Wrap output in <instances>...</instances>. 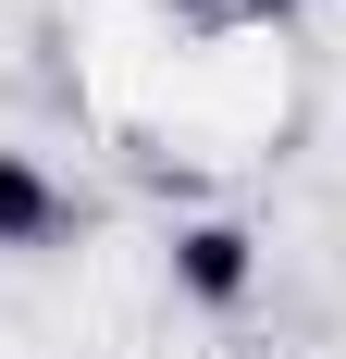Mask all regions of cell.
I'll use <instances>...</instances> for the list:
<instances>
[{"label":"cell","instance_id":"6da1fadb","mask_svg":"<svg viewBox=\"0 0 346 359\" xmlns=\"http://www.w3.org/2000/svg\"><path fill=\"white\" fill-rule=\"evenodd\" d=\"M50 236H62V198H50V174L0 149V248H50Z\"/></svg>","mask_w":346,"mask_h":359},{"label":"cell","instance_id":"7a4b0ae2","mask_svg":"<svg viewBox=\"0 0 346 359\" xmlns=\"http://www.w3.org/2000/svg\"><path fill=\"white\" fill-rule=\"evenodd\" d=\"M173 260H186V285H198V297H247V236H235V223H186Z\"/></svg>","mask_w":346,"mask_h":359},{"label":"cell","instance_id":"3957f363","mask_svg":"<svg viewBox=\"0 0 346 359\" xmlns=\"http://www.w3.org/2000/svg\"><path fill=\"white\" fill-rule=\"evenodd\" d=\"M247 13H297V0H247Z\"/></svg>","mask_w":346,"mask_h":359}]
</instances>
